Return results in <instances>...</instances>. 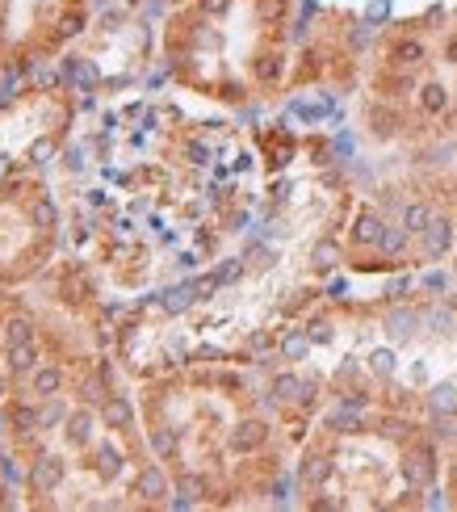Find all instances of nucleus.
I'll use <instances>...</instances> for the list:
<instances>
[{"mask_svg": "<svg viewBox=\"0 0 457 512\" xmlns=\"http://www.w3.org/2000/svg\"><path fill=\"white\" fill-rule=\"evenodd\" d=\"M13 424L21 433H30V429H38V412L34 408H13Z\"/></svg>", "mask_w": 457, "mask_h": 512, "instance_id": "2eb2a0df", "label": "nucleus"}, {"mask_svg": "<svg viewBox=\"0 0 457 512\" xmlns=\"http://www.w3.org/2000/svg\"><path fill=\"white\" fill-rule=\"evenodd\" d=\"M89 437H93V416H89V412L68 416V441H72V445H84Z\"/></svg>", "mask_w": 457, "mask_h": 512, "instance_id": "9d476101", "label": "nucleus"}, {"mask_svg": "<svg viewBox=\"0 0 457 512\" xmlns=\"http://www.w3.org/2000/svg\"><path fill=\"white\" fill-rule=\"evenodd\" d=\"M311 265H315L319 273H332V269L340 265V244H336V240H319V244L311 248Z\"/></svg>", "mask_w": 457, "mask_h": 512, "instance_id": "6e6552de", "label": "nucleus"}, {"mask_svg": "<svg viewBox=\"0 0 457 512\" xmlns=\"http://www.w3.org/2000/svg\"><path fill=\"white\" fill-rule=\"evenodd\" d=\"M59 387H63V374H59V370H38V374H34V391H38V395H55Z\"/></svg>", "mask_w": 457, "mask_h": 512, "instance_id": "4468645a", "label": "nucleus"}, {"mask_svg": "<svg viewBox=\"0 0 457 512\" xmlns=\"http://www.w3.org/2000/svg\"><path fill=\"white\" fill-rule=\"evenodd\" d=\"M118 471H122V454L118 450H97V475L118 479Z\"/></svg>", "mask_w": 457, "mask_h": 512, "instance_id": "f8f14e48", "label": "nucleus"}, {"mask_svg": "<svg viewBox=\"0 0 457 512\" xmlns=\"http://www.w3.org/2000/svg\"><path fill=\"white\" fill-rule=\"evenodd\" d=\"M198 298H202L198 286H177V290H168V294H164V307L177 315V311H189L193 303H198Z\"/></svg>", "mask_w": 457, "mask_h": 512, "instance_id": "1a4fd4ad", "label": "nucleus"}, {"mask_svg": "<svg viewBox=\"0 0 457 512\" xmlns=\"http://www.w3.org/2000/svg\"><path fill=\"white\" fill-rule=\"evenodd\" d=\"M63 160H68V168H72V173H80V168H84V160H80V152H76V147H72V152L63 156Z\"/></svg>", "mask_w": 457, "mask_h": 512, "instance_id": "aec40b11", "label": "nucleus"}, {"mask_svg": "<svg viewBox=\"0 0 457 512\" xmlns=\"http://www.w3.org/2000/svg\"><path fill=\"white\" fill-rule=\"evenodd\" d=\"M0 475H5L9 483H17V466H13V458H0Z\"/></svg>", "mask_w": 457, "mask_h": 512, "instance_id": "6ab92c4d", "label": "nucleus"}, {"mask_svg": "<svg viewBox=\"0 0 457 512\" xmlns=\"http://www.w3.org/2000/svg\"><path fill=\"white\" fill-rule=\"evenodd\" d=\"M63 420V403H47V408L38 412V424H59Z\"/></svg>", "mask_w": 457, "mask_h": 512, "instance_id": "dca6fc26", "label": "nucleus"}, {"mask_svg": "<svg viewBox=\"0 0 457 512\" xmlns=\"http://www.w3.org/2000/svg\"><path fill=\"white\" fill-rule=\"evenodd\" d=\"M84 403H105L101 382H84Z\"/></svg>", "mask_w": 457, "mask_h": 512, "instance_id": "a211bd4d", "label": "nucleus"}, {"mask_svg": "<svg viewBox=\"0 0 457 512\" xmlns=\"http://www.w3.org/2000/svg\"><path fill=\"white\" fill-rule=\"evenodd\" d=\"M382 236H386V219L378 215V210L361 206V210H357V219H353V231H348V240H353L357 248H378Z\"/></svg>", "mask_w": 457, "mask_h": 512, "instance_id": "f257e3e1", "label": "nucleus"}, {"mask_svg": "<svg viewBox=\"0 0 457 512\" xmlns=\"http://www.w3.org/2000/svg\"><path fill=\"white\" fill-rule=\"evenodd\" d=\"M34 361H38L34 345H13V349H9V366H13L17 374H26V370H34Z\"/></svg>", "mask_w": 457, "mask_h": 512, "instance_id": "9b49d317", "label": "nucleus"}, {"mask_svg": "<svg viewBox=\"0 0 457 512\" xmlns=\"http://www.w3.org/2000/svg\"><path fill=\"white\" fill-rule=\"evenodd\" d=\"M5 336H9V345H30L34 324H30V319H9V324H5Z\"/></svg>", "mask_w": 457, "mask_h": 512, "instance_id": "ddd939ff", "label": "nucleus"}, {"mask_svg": "<svg viewBox=\"0 0 457 512\" xmlns=\"http://www.w3.org/2000/svg\"><path fill=\"white\" fill-rule=\"evenodd\" d=\"M34 219H38V227H55V206H51V202H38Z\"/></svg>", "mask_w": 457, "mask_h": 512, "instance_id": "f3484780", "label": "nucleus"}, {"mask_svg": "<svg viewBox=\"0 0 457 512\" xmlns=\"http://www.w3.org/2000/svg\"><path fill=\"white\" fill-rule=\"evenodd\" d=\"M101 420H105V429H130V420H135V408H130L126 399H105V403H101Z\"/></svg>", "mask_w": 457, "mask_h": 512, "instance_id": "39448f33", "label": "nucleus"}, {"mask_svg": "<svg viewBox=\"0 0 457 512\" xmlns=\"http://www.w3.org/2000/svg\"><path fill=\"white\" fill-rule=\"evenodd\" d=\"M63 76H68L80 93H93V84H97V72L84 59H68V63H63Z\"/></svg>", "mask_w": 457, "mask_h": 512, "instance_id": "0eeeda50", "label": "nucleus"}, {"mask_svg": "<svg viewBox=\"0 0 457 512\" xmlns=\"http://www.w3.org/2000/svg\"><path fill=\"white\" fill-rule=\"evenodd\" d=\"M432 219H437V210H432L428 202H399V227L407 231V236H424V231L432 227Z\"/></svg>", "mask_w": 457, "mask_h": 512, "instance_id": "7ed1b4c3", "label": "nucleus"}, {"mask_svg": "<svg viewBox=\"0 0 457 512\" xmlns=\"http://www.w3.org/2000/svg\"><path fill=\"white\" fill-rule=\"evenodd\" d=\"M0 395H5V378H0Z\"/></svg>", "mask_w": 457, "mask_h": 512, "instance_id": "4be33fe9", "label": "nucleus"}, {"mask_svg": "<svg viewBox=\"0 0 457 512\" xmlns=\"http://www.w3.org/2000/svg\"><path fill=\"white\" fill-rule=\"evenodd\" d=\"M164 492H168V479H164L160 466H143L139 479H135V496H143V500H160Z\"/></svg>", "mask_w": 457, "mask_h": 512, "instance_id": "20e7f679", "label": "nucleus"}, {"mask_svg": "<svg viewBox=\"0 0 457 512\" xmlns=\"http://www.w3.org/2000/svg\"><path fill=\"white\" fill-rule=\"evenodd\" d=\"M9 168H13V164H9V156H0V177H5V173H9Z\"/></svg>", "mask_w": 457, "mask_h": 512, "instance_id": "412c9836", "label": "nucleus"}, {"mask_svg": "<svg viewBox=\"0 0 457 512\" xmlns=\"http://www.w3.org/2000/svg\"><path fill=\"white\" fill-rule=\"evenodd\" d=\"M63 483V458H55V454H42L34 466H30V487L34 492H55V487Z\"/></svg>", "mask_w": 457, "mask_h": 512, "instance_id": "f03ea898", "label": "nucleus"}, {"mask_svg": "<svg viewBox=\"0 0 457 512\" xmlns=\"http://www.w3.org/2000/svg\"><path fill=\"white\" fill-rule=\"evenodd\" d=\"M311 353V336H307V328H290L286 336H281V357L286 361H302Z\"/></svg>", "mask_w": 457, "mask_h": 512, "instance_id": "423d86ee", "label": "nucleus"}]
</instances>
